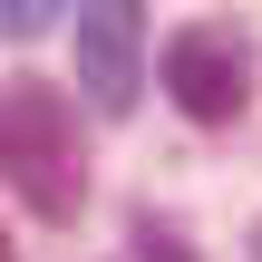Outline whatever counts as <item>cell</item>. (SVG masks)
Segmentation results:
<instances>
[{
	"instance_id": "6da1fadb",
	"label": "cell",
	"mask_w": 262,
	"mask_h": 262,
	"mask_svg": "<svg viewBox=\"0 0 262 262\" xmlns=\"http://www.w3.org/2000/svg\"><path fill=\"white\" fill-rule=\"evenodd\" d=\"M0 185L39 224H78V204H88V146H78L68 88H49V78H10L0 88Z\"/></svg>"
},
{
	"instance_id": "7a4b0ae2",
	"label": "cell",
	"mask_w": 262,
	"mask_h": 262,
	"mask_svg": "<svg viewBox=\"0 0 262 262\" xmlns=\"http://www.w3.org/2000/svg\"><path fill=\"white\" fill-rule=\"evenodd\" d=\"M156 78H165V97H175L194 126H233V117L253 107V39H243L233 19H185V29L165 39Z\"/></svg>"
},
{
	"instance_id": "3957f363",
	"label": "cell",
	"mask_w": 262,
	"mask_h": 262,
	"mask_svg": "<svg viewBox=\"0 0 262 262\" xmlns=\"http://www.w3.org/2000/svg\"><path fill=\"white\" fill-rule=\"evenodd\" d=\"M68 58H78L88 107H97V117H126L136 88H146V19H136L126 0H97V10L68 19Z\"/></svg>"
},
{
	"instance_id": "277c9868",
	"label": "cell",
	"mask_w": 262,
	"mask_h": 262,
	"mask_svg": "<svg viewBox=\"0 0 262 262\" xmlns=\"http://www.w3.org/2000/svg\"><path fill=\"white\" fill-rule=\"evenodd\" d=\"M58 0H0V39H39Z\"/></svg>"
},
{
	"instance_id": "5b68a950",
	"label": "cell",
	"mask_w": 262,
	"mask_h": 262,
	"mask_svg": "<svg viewBox=\"0 0 262 262\" xmlns=\"http://www.w3.org/2000/svg\"><path fill=\"white\" fill-rule=\"evenodd\" d=\"M136 253H146V262H194V253H185V243H175V224H156V214L136 224Z\"/></svg>"
},
{
	"instance_id": "8992f818",
	"label": "cell",
	"mask_w": 262,
	"mask_h": 262,
	"mask_svg": "<svg viewBox=\"0 0 262 262\" xmlns=\"http://www.w3.org/2000/svg\"><path fill=\"white\" fill-rule=\"evenodd\" d=\"M0 262H10V243H0Z\"/></svg>"
}]
</instances>
